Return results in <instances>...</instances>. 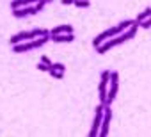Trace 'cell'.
I'll return each instance as SVG.
<instances>
[{"label":"cell","instance_id":"obj_1","mask_svg":"<svg viewBox=\"0 0 151 137\" xmlns=\"http://www.w3.org/2000/svg\"><path fill=\"white\" fill-rule=\"evenodd\" d=\"M137 30H139V25L137 23H133L130 29H126V30H123L121 34H117V36H114V37H110L109 41H105V43H101L100 46H94V50H96V53H100V55H103V53H107L109 50H112L114 46H119V45H124L126 41H130V39H133L135 36H137Z\"/></svg>","mask_w":151,"mask_h":137},{"label":"cell","instance_id":"obj_2","mask_svg":"<svg viewBox=\"0 0 151 137\" xmlns=\"http://www.w3.org/2000/svg\"><path fill=\"white\" fill-rule=\"evenodd\" d=\"M41 36H50V30H46V29H32V30L16 32V34H13L9 37V43L11 45H18V43H25V41L36 39V37H41Z\"/></svg>","mask_w":151,"mask_h":137},{"label":"cell","instance_id":"obj_3","mask_svg":"<svg viewBox=\"0 0 151 137\" xmlns=\"http://www.w3.org/2000/svg\"><path fill=\"white\" fill-rule=\"evenodd\" d=\"M46 41H50V36H41V37L30 39V41H25V43H18V45H13V52L14 53H25V52L36 50V48L46 45Z\"/></svg>","mask_w":151,"mask_h":137},{"label":"cell","instance_id":"obj_4","mask_svg":"<svg viewBox=\"0 0 151 137\" xmlns=\"http://www.w3.org/2000/svg\"><path fill=\"white\" fill-rule=\"evenodd\" d=\"M117 91H119V73L117 71H110L109 75V91H107V102L105 105H112L116 96H117Z\"/></svg>","mask_w":151,"mask_h":137},{"label":"cell","instance_id":"obj_5","mask_svg":"<svg viewBox=\"0 0 151 137\" xmlns=\"http://www.w3.org/2000/svg\"><path fill=\"white\" fill-rule=\"evenodd\" d=\"M103 112H105V105L98 103L96 109H94V118H93V125H91V130H89V137H98L100 125H101V119H103Z\"/></svg>","mask_w":151,"mask_h":137},{"label":"cell","instance_id":"obj_6","mask_svg":"<svg viewBox=\"0 0 151 137\" xmlns=\"http://www.w3.org/2000/svg\"><path fill=\"white\" fill-rule=\"evenodd\" d=\"M123 30H121V27L119 25H116V27H110V29H107V30H103V32H100L94 39H93V45L94 46H100L101 43H105V41H109L110 37H114V36H117V34H121Z\"/></svg>","mask_w":151,"mask_h":137},{"label":"cell","instance_id":"obj_7","mask_svg":"<svg viewBox=\"0 0 151 137\" xmlns=\"http://www.w3.org/2000/svg\"><path fill=\"white\" fill-rule=\"evenodd\" d=\"M109 75L110 71L109 70H103L100 73V86H98V96H100V103L105 105L107 102V91H109Z\"/></svg>","mask_w":151,"mask_h":137},{"label":"cell","instance_id":"obj_8","mask_svg":"<svg viewBox=\"0 0 151 137\" xmlns=\"http://www.w3.org/2000/svg\"><path fill=\"white\" fill-rule=\"evenodd\" d=\"M110 121H112V109L110 105H105V112H103V119H101V125H100V137H107L109 132H110Z\"/></svg>","mask_w":151,"mask_h":137},{"label":"cell","instance_id":"obj_9","mask_svg":"<svg viewBox=\"0 0 151 137\" xmlns=\"http://www.w3.org/2000/svg\"><path fill=\"white\" fill-rule=\"evenodd\" d=\"M11 11H13V16L14 18H27V16L37 14L36 6H25V7H18V9H11Z\"/></svg>","mask_w":151,"mask_h":137},{"label":"cell","instance_id":"obj_10","mask_svg":"<svg viewBox=\"0 0 151 137\" xmlns=\"http://www.w3.org/2000/svg\"><path fill=\"white\" fill-rule=\"evenodd\" d=\"M50 41L53 43H73L75 41V34H52L50 36Z\"/></svg>","mask_w":151,"mask_h":137},{"label":"cell","instance_id":"obj_11","mask_svg":"<svg viewBox=\"0 0 151 137\" xmlns=\"http://www.w3.org/2000/svg\"><path fill=\"white\" fill-rule=\"evenodd\" d=\"M71 32H75V29H73V25H57V27H53L52 30H50V36L52 34H71Z\"/></svg>","mask_w":151,"mask_h":137},{"label":"cell","instance_id":"obj_12","mask_svg":"<svg viewBox=\"0 0 151 137\" xmlns=\"http://www.w3.org/2000/svg\"><path fill=\"white\" fill-rule=\"evenodd\" d=\"M39 0H11V9H18V7H25V6H34Z\"/></svg>","mask_w":151,"mask_h":137},{"label":"cell","instance_id":"obj_13","mask_svg":"<svg viewBox=\"0 0 151 137\" xmlns=\"http://www.w3.org/2000/svg\"><path fill=\"white\" fill-rule=\"evenodd\" d=\"M149 16H151V7H146L144 11H140V13L135 16V23L139 25L140 22H144V20H146V18H149Z\"/></svg>","mask_w":151,"mask_h":137},{"label":"cell","instance_id":"obj_14","mask_svg":"<svg viewBox=\"0 0 151 137\" xmlns=\"http://www.w3.org/2000/svg\"><path fill=\"white\" fill-rule=\"evenodd\" d=\"M73 6H77L80 9H87V7H91V0H75Z\"/></svg>","mask_w":151,"mask_h":137},{"label":"cell","instance_id":"obj_15","mask_svg":"<svg viewBox=\"0 0 151 137\" xmlns=\"http://www.w3.org/2000/svg\"><path fill=\"white\" fill-rule=\"evenodd\" d=\"M48 73H50V77H53V79H57V80L64 79V71H57V70H53V68H50Z\"/></svg>","mask_w":151,"mask_h":137},{"label":"cell","instance_id":"obj_16","mask_svg":"<svg viewBox=\"0 0 151 137\" xmlns=\"http://www.w3.org/2000/svg\"><path fill=\"white\" fill-rule=\"evenodd\" d=\"M133 23H135V20H123V22H121V23H117V25L121 27V30H126V29H130Z\"/></svg>","mask_w":151,"mask_h":137},{"label":"cell","instance_id":"obj_17","mask_svg":"<svg viewBox=\"0 0 151 137\" xmlns=\"http://www.w3.org/2000/svg\"><path fill=\"white\" fill-rule=\"evenodd\" d=\"M139 29H144V30L151 29V16H149V18H146L144 22H140V23H139Z\"/></svg>","mask_w":151,"mask_h":137},{"label":"cell","instance_id":"obj_18","mask_svg":"<svg viewBox=\"0 0 151 137\" xmlns=\"http://www.w3.org/2000/svg\"><path fill=\"white\" fill-rule=\"evenodd\" d=\"M50 68H53V70H57V71H66V66L62 62H52Z\"/></svg>","mask_w":151,"mask_h":137},{"label":"cell","instance_id":"obj_19","mask_svg":"<svg viewBox=\"0 0 151 137\" xmlns=\"http://www.w3.org/2000/svg\"><path fill=\"white\" fill-rule=\"evenodd\" d=\"M37 70H39V71H48V70H50V66L45 64V62H39V64H37Z\"/></svg>","mask_w":151,"mask_h":137},{"label":"cell","instance_id":"obj_20","mask_svg":"<svg viewBox=\"0 0 151 137\" xmlns=\"http://www.w3.org/2000/svg\"><path fill=\"white\" fill-rule=\"evenodd\" d=\"M45 6H46V4H45V2H43V0H39V2H37V4H36V9H37V13H41V11H43V7H45Z\"/></svg>","mask_w":151,"mask_h":137},{"label":"cell","instance_id":"obj_21","mask_svg":"<svg viewBox=\"0 0 151 137\" xmlns=\"http://www.w3.org/2000/svg\"><path fill=\"white\" fill-rule=\"evenodd\" d=\"M41 62H45V64H48V66H52V61H50V59H48L46 55H43V57H41Z\"/></svg>","mask_w":151,"mask_h":137},{"label":"cell","instance_id":"obj_22","mask_svg":"<svg viewBox=\"0 0 151 137\" xmlns=\"http://www.w3.org/2000/svg\"><path fill=\"white\" fill-rule=\"evenodd\" d=\"M60 4L62 6H71V4H75V0H60Z\"/></svg>","mask_w":151,"mask_h":137},{"label":"cell","instance_id":"obj_23","mask_svg":"<svg viewBox=\"0 0 151 137\" xmlns=\"http://www.w3.org/2000/svg\"><path fill=\"white\" fill-rule=\"evenodd\" d=\"M43 2H45V4H50V2H52V0H43Z\"/></svg>","mask_w":151,"mask_h":137}]
</instances>
